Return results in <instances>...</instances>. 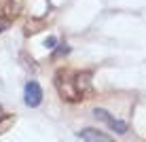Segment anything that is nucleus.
Segmentation results:
<instances>
[{"mask_svg":"<svg viewBox=\"0 0 146 142\" xmlns=\"http://www.w3.org/2000/svg\"><path fill=\"white\" fill-rule=\"evenodd\" d=\"M68 53H70V47H68V45H59V47H55V49H53V53H51V62H57L59 57H66Z\"/></svg>","mask_w":146,"mask_h":142,"instance_id":"obj_7","label":"nucleus"},{"mask_svg":"<svg viewBox=\"0 0 146 142\" xmlns=\"http://www.w3.org/2000/svg\"><path fill=\"white\" fill-rule=\"evenodd\" d=\"M76 136L85 142H114L112 136L104 134L102 129H95V127H85V129L76 131Z\"/></svg>","mask_w":146,"mask_h":142,"instance_id":"obj_4","label":"nucleus"},{"mask_svg":"<svg viewBox=\"0 0 146 142\" xmlns=\"http://www.w3.org/2000/svg\"><path fill=\"white\" fill-rule=\"evenodd\" d=\"M13 123H15V117L13 115H0V134H4Z\"/></svg>","mask_w":146,"mask_h":142,"instance_id":"obj_8","label":"nucleus"},{"mask_svg":"<svg viewBox=\"0 0 146 142\" xmlns=\"http://www.w3.org/2000/svg\"><path fill=\"white\" fill-rule=\"evenodd\" d=\"M74 74L76 72H70V70H57L55 74V87H57L59 95L68 102H78L83 100V95L78 93L76 89V81H74Z\"/></svg>","mask_w":146,"mask_h":142,"instance_id":"obj_1","label":"nucleus"},{"mask_svg":"<svg viewBox=\"0 0 146 142\" xmlns=\"http://www.w3.org/2000/svg\"><path fill=\"white\" fill-rule=\"evenodd\" d=\"M44 47H47V49H55V47H57V38H55V36H49L47 40H44Z\"/></svg>","mask_w":146,"mask_h":142,"instance_id":"obj_10","label":"nucleus"},{"mask_svg":"<svg viewBox=\"0 0 146 142\" xmlns=\"http://www.w3.org/2000/svg\"><path fill=\"white\" fill-rule=\"evenodd\" d=\"M23 102H26V106H30V108L40 106V102H42V87H40L36 81H28V83H26V89H23Z\"/></svg>","mask_w":146,"mask_h":142,"instance_id":"obj_2","label":"nucleus"},{"mask_svg":"<svg viewBox=\"0 0 146 142\" xmlns=\"http://www.w3.org/2000/svg\"><path fill=\"white\" fill-rule=\"evenodd\" d=\"M9 26H11V19H7L4 15H0V34H2V32H4V30H7Z\"/></svg>","mask_w":146,"mask_h":142,"instance_id":"obj_9","label":"nucleus"},{"mask_svg":"<svg viewBox=\"0 0 146 142\" xmlns=\"http://www.w3.org/2000/svg\"><path fill=\"white\" fill-rule=\"evenodd\" d=\"M19 15V2H7L4 4V17L7 19H15Z\"/></svg>","mask_w":146,"mask_h":142,"instance_id":"obj_6","label":"nucleus"},{"mask_svg":"<svg viewBox=\"0 0 146 142\" xmlns=\"http://www.w3.org/2000/svg\"><path fill=\"white\" fill-rule=\"evenodd\" d=\"M93 117H95V119H100V121H104V123H106L110 129H114L117 134H127V123H125V121H121V119H114L108 110L95 108V110H93Z\"/></svg>","mask_w":146,"mask_h":142,"instance_id":"obj_3","label":"nucleus"},{"mask_svg":"<svg viewBox=\"0 0 146 142\" xmlns=\"http://www.w3.org/2000/svg\"><path fill=\"white\" fill-rule=\"evenodd\" d=\"M74 81H76V89L78 93L85 98V93L91 91V83H93V74L89 70H83V72H76L74 74Z\"/></svg>","mask_w":146,"mask_h":142,"instance_id":"obj_5","label":"nucleus"}]
</instances>
